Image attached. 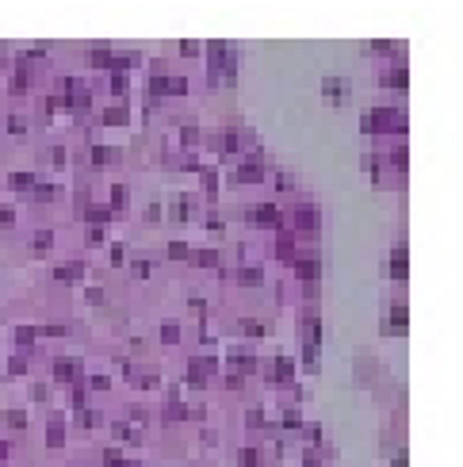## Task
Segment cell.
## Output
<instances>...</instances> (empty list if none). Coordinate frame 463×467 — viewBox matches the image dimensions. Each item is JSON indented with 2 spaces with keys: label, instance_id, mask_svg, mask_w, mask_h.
Returning a JSON list of instances; mask_svg holds the SVG:
<instances>
[{
  "label": "cell",
  "instance_id": "cell-1",
  "mask_svg": "<svg viewBox=\"0 0 463 467\" xmlns=\"http://www.w3.org/2000/svg\"><path fill=\"white\" fill-rule=\"evenodd\" d=\"M364 131L368 134H383V131H406V115L398 107H379V111H368L364 115Z\"/></svg>",
  "mask_w": 463,
  "mask_h": 467
},
{
  "label": "cell",
  "instance_id": "cell-2",
  "mask_svg": "<svg viewBox=\"0 0 463 467\" xmlns=\"http://www.w3.org/2000/svg\"><path fill=\"white\" fill-rule=\"evenodd\" d=\"M149 92H157V96L173 92V96H180V92H188V81H184V77H153V81H149Z\"/></svg>",
  "mask_w": 463,
  "mask_h": 467
},
{
  "label": "cell",
  "instance_id": "cell-3",
  "mask_svg": "<svg viewBox=\"0 0 463 467\" xmlns=\"http://www.w3.org/2000/svg\"><path fill=\"white\" fill-rule=\"evenodd\" d=\"M253 222H261V226H283V219H279V211H276L272 203H264L253 211Z\"/></svg>",
  "mask_w": 463,
  "mask_h": 467
},
{
  "label": "cell",
  "instance_id": "cell-4",
  "mask_svg": "<svg viewBox=\"0 0 463 467\" xmlns=\"http://www.w3.org/2000/svg\"><path fill=\"white\" fill-rule=\"evenodd\" d=\"M295 272H299V280L314 283V280L322 276V264H318V261H299V264H295Z\"/></svg>",
  "mask_w": 463,
  "mask_h": 467
},
{
  "label": "cell",
  "instance_id": "cell-5",
  "mask_svg": "<svg viewBox=\"0 0 463 467\" xmlns=\"http://www.w3.org/2000/svg\"><path fill=\"white\" fill-rule=\"evenodd\" d=\"M261 165H257V161H245V165H241V173H237V180H241V184H257V180H261Z\"/></svg>",
  "mask_w": 463,
  "mask_h": 467
},
{
  "label": "cell",
  "instance_id": "cell-6",
  "mask_svg": "<svg viewBox=\"0 0 463 467\" xmlns=\"http://www.w3.org/2000/svg\"><path fill=\"white\" fill-rule=\"evenodd\" d=\"M295 226H299V230H314V226H318V215H314L310 207H303V211H295Z\"/></svg>",
  "mask_w": 463,
  "mask_h": 467
},
{
  "label": "cell",
  "instance_id": "cell-7",
  "mask_svg": "<svg viewBox=\"0 0 463 467\" xmlns=\"http://www.w3.org/2000/svg\"><path fill=\"white\" fill-rule=\"evenodd\" d=\"M391 276L394 280H406V249L402 245L394 249V257H391Z\"/></svg>",
  "mask_w": 463,
  "mask_h": 467
},
{
  "label": "cell",
  "instance_id": "cell-8",
  "mask_svg": "<svg viewBox=\"0 0 463 467\" xmlns=\"http://www.w3.org/2000/svg\"><path fill=\"white\" fill-rule=\"evenodd\" d=\"M54 276H58L61 283H69V280H81V276H85V264H61Z\"/></svg>",
  "mask_w": 463,
  "mask_h": 467
},
{
  "label": "cell",
  "instance_id": "cell-9",
  "mask_svg": "<svg viewBox=\"0 0 463 467\" xmlns=\"http://www.w3.org/2000/svg\"><path fill=\"white\" fill-rule=\"evenodd\" d=\"M230 364H237L241 372H257V360H253L249 352H241V349H233V352H230Z\"/></svg>",
  "mask_w": 463,
  "mask_h": 467
},
{
  "label": "cell",
  "instance_id": "cell-10",
  "mask_svg": "<svg viewBox=\"0 0 463 467\" xmlns=\"http://www.w3.org/2000/svg\"><path fill=\"white\" fill-rule=\"evenodd\" d=\"M54 375H58L61 383L77 379V364H73V360H58V364H54Z\"/></svg>",
  "mask_w": 463,
  "mask_h": 467
},
{
  "label": "cell",
  "instance_id": "cell-11",
  "mask_svg": "<svg viewBox=\"0 0 463 467\" xmlns=\"http://www.w3.org/2000/svg\"><path fill=\"white\" fill-rule=\"evenodd\" d=\"M276 253H279V257H283V261H287L291 253H295V237H291L287 230H279V241H276Z\"/></svg>",
  "mask_w": 463,
  "mask_h": 467
},
{
  "label": "cell",
  "instance_id": "cell-12",
  "mask_svg": "<svg viewBox=\"0 0 463 467\" xmlns=\"http://www.w3.org/2000/svg\"><path fill=\"white\" fill-rule=\"evenodd\" d=\"M383 85H391V88H406V85H410V73H406V69H391V73L383 77Z\"/></svg>",
  "mask_w": 463,
  "mask_h": 467
},
{
  "label": "cell",
  "instance_id": "cell-13",
  "mask_svg": "<svg viewBox=\"0 0 463 467\" xmlns=\"http://www.w3.org/2000/svg\"><path fill=\"white\" fill-rule=\"evenodd\" d=\"M161 341H165V345H176V341H180V326H176V322H165V326H161Z\"/></svg>",
  "mask_w": 463,
  "mask_h": 467
},
{
  "label": "cell",
  "instance_id": "cell-14",
  "mask_svg": "<svg viewBox=\"0 0 463 467\" xmlns=\"http://www.w3.org/2000/svg\"><path fill=\"white\" fill-rule=\"evenodd\" d=\"M276 379H291V375H295V364H291L287 356H279V360H276V372H272Z\"/></svg>",
  "mask_w": 463,
  "mask_h": 467
},
{
  "label": "cell",
  "instance_id": "cell-15",
  "mask_svg": "<svg viewBox=\"0 0 463 467\" xmlns=\"http://www.w3.org/2000/svg\"><path fill=\"white\" fill-rule=\"evenodd\" d=\"M103 123H111V127L127 123V107H111V111H103Z\"/></svg>",
  "mask_w": 463,
  "mask_h": 467
},
{
  "label": "cell",
  "instance_id": "cell-16",
  "mask_svg": "<svg viewBox=\"0 0 463 467\" xmlns=\"http://www.w3.org/2000/svg\"><path fill=\"white\" fill-rule=\"evenodd\" d=\"M8 184H12V188H19V191H23V188H31L35 180H31V173H12V176H8Z\"/></svg>",
  "mask_w": 463,
  "mask_h": 467
},
{
  "label": "cell",
  "instance_id": "cell-17",
  "mask_svg": "<svg viewBox=\"0 0 463 467\" xmlns=\"http://www.w3.org/2000/svg\"><path fill=\"white\" fill-rule=\"evenodd\" d=\"M237 280L253 287V283H261V268H241V272H237Z\"/></svg>",
  "mask_w": 463,
  "mask_h": 467
},
{
  "label": "cell",
  "instance_id": "cell-18",
  "mask_svg": "<svg viewBox=\"0 0 463 467\" xmlns=\"http://www.w3.org/2000/svg\"><path fill=\"white\" fill-rule=\"evenodd\" d=\"M92 65H111V50H103V46H96V50H92Z\"/></svg>",
  "mask_w": 463,
  "mask_h": 467
},
{
  "label": "cell",
  "instance_id": "cell-19",
  "mask_svg": "<svg viewBox=\"0 0 463 467\" xmlns=\"http://www.w3.org/2000/svg\"><path fill=\"white\" fill-rule=\"evenodd\" d=\"M391 322H394V329H402V326H406V303H394Z\"/></svg>",
  "mask_w": 463,
  "mask_h": 467
},
{
  "label": "cell",
  "instance_id": "cell-20",
  "mask_svg": "<svg viewBox=\"0 0 463 467\" xmlns=\"http://www.w3.org/2000/svg\"><path fill=\"white\" fill-rule=\"evenodd\" d=\"M191 261H195V264H215L218 253H215V249H203V253H191Z\"/></svg>",
  "mask_w": 463,
  "mask_h": 467
},
{
  "label": "cell",
  "instance_id": "cell-21",
  "mask_svg": "<svg viewBox=\"0 0 463 467\" xmlns=\"http://www.w3.org/2000/svg\"><path fill=\"white\" fill-rule=\"evenodd\" d=\"M241 329H245L249 337H264V326H261V322H253V318H245V322H241Z\"/></svg>",
  "mask_w": 463,
  "mask_h": 467
},
{
  "label": "cell",
  "instance_id": "cell-22",
  "mask_svg": "<svg viewBox=\"0 0 463 467\" xmlns=\"http://www.w3.org/2000/svg\"><path fill=\"white\" fill-rule=\"evenodd\" d=\"M15 341H19V345H31V341H35V329H31V326H19V329H15Z\"/></svg>",
  "mask_w": 463,
  "mask_h": 467
},
{
  "label": "cell",
  "instance_id": "cell-23",
  "mask_svg": "<svg viewBox=\"0 0 463 467\" xmlns=\"http://www.w3.org/2000/svg\"><path fill=\"white\" fill-rule=\"evenodd\" d=\"M8 372H12V375H23V372H27V360H23V356H12V360H8Z\"/></svg>",
  "mask_w": 463,
  "mask_h": 467
},
{
  "label": "cell",
  "instance_id": "cell-24",
  "mask_svg": "<svg viewBox=\"0 0 463 467\" xmlns=\"http://www.w3.org/2000/svg\"><path fill=\"white\" fill-rule=\"evenodd\" d=\"M8 425H12V429H23V425H27V414H23V410H12V414H8Z\"/></svg>",
  "mask_w": 463,
  "mask_h": 467
},
{
  "label": "cell",
  "instance_id": "cell-25",
  "mask_svg": "<svg viewBox=\"0 0 463 467\" xmlns=\"http://www.w3.org/2000/svg\"><path fill=\"white\" fill-rule=\"evenodd\" d=\"M50 241H54V234H50V230H39V234H35V249H50Z\"/></svg>",
  "mask_w": 463,
  "mask_h": 467
},
{
  "label": "cell",
  "instance_id": "cell-26",
  "mask_svg": "<svg viewBox=\"0 0 463 467\" xmlns=\"http://www.w3.org/2000/svg\"><path fill=\"white\" fill-rule=\"evenodd\" d=\"M184 414H188V410L180 406L176 398H173V402H169V406H165V418H184Z\"/></svg>",
  "mask_w": 463,
  "mask_h": 467
},
{
  "label": "cell",
  "instance_id": "cell-27",
  "mask_svg": "<svg viewBox=\"0 0 463 467\" xmlns=\"http://www.w3.org/2000/svg\"><path fill=\"white\" fill-rule=\"evenodd\" d=\"M283 425H287V429H299V425H303V418H299L295 410H287V414H283Z\"/></svg>",
  "mask_w": 463,
  "mask_h": 467
},
{
  "label": "cell",
  "instance_id": "cell-28",
  "mask_svg": "<svg viewBox=\"0 0 463 467\" xmlns=\"http://www.w3.org/2000/svg\"><path fill=\"white\" fill-rule=\"evenodd\" d=\"M23 88H27V73H23V69H19V73L12 77V92H23Z\"/></svg>",
  "mask_w": 463,
  "mask_h": 467
},
{
  "label": "cell",
  "instance_id": "cell-29",
  "mask_svg": "<svg viewBox=\"0 0 463 467\" xmlns=\"http://www.w3.org/2000/svg\"><path fill=\"white\" fill-rule=\"evenodd\" d=\"M391 161L402 169V165H406V146H394V149H391Z\"/></svg>",
  "mask_w": 463,
  "mask_h": 467
},
{
  "label": "cell",
  "instance_id": "cell-30",
  "mask_svg": "<svg viewBox=\"0 0 463 467\" xmlns=\"http://www.w3.org/2000/svg\"><path fill=\"white\" fill-rule=\"evenodd\" d=\"M180 138H184V146H195V138H199V131H195V127H184V134H180Z\"/></svg>",
  "mask_w": 463,
  "mask_h": 467
},
{
  "label": "cell",
  "instance_id": "cell-31",
  "mask_svg": "<svg viewBox=\"0 0 463 467\" xmlns=\"http://www.w3.org/2000/svg\"><path fill=\"white\" fill-rule=\"evenodd\" d=\"M169 257H188V245H184V241H173V245H169Z\"/></svg>",
  "mask_w": 463,
  "mask_h": 467
},
{
  "label": "cell",
  "instance_id": "cell-32",
  "mask_svg": "<svg viewBox=\"0 0 463 467\" xmlns=\"http://www.w3.org/2000/svg\"><path fill=\"white\" fill-rule=\"evenodd\" d=\"M46 440H50V448H58V444H61V425H50V437H46Z\"/></svg>",
  "mask_w": 463,
  "mask_h": 467
},
{
  "label": "cell",
  "instance_id": "cell-33",
  "mask_svg": "<svg viewBox=\"0 0 463 467\" xmlns=\"http://www.w3.org/2000/svg\"><path fill=\"white\" fill-rule=\"evenodd\" d=\"M107 157H111V149H103V146H96V149H92V161H96V165H103Z\"/></svg>",
  "mask_w": 463,
  "mask_h": 467
},
{
  "label": "cell",
  "instance_id": "cell-34",
  "mask_svg": "<svg viewBox=\"0 0 463 467\" xmlns=\"http://www.w3.org/2000/svg\"><path fill=\"white\" fill-rule=\"evenodd\" d=\"M39 333H43V337H61V333H65V326H43Z\"/></svg>",
  "mask_w": 463,
  "mask_h": 467
},
{
  "label": "cell",
  "instance_id": "cell-35",
  "mask_svg": "<svg viewBox=\"0 0 463 467\" xmlns=\"http://www.w3.org/2000/svg\"><path fill=\"white\" fill-rule=\"evenodd\" d=\"M8 131H12V134H23V131H27V123H23V119H8Z\"/></svg>",
  "mask_w": 463,
  "mask_h": 467
},
{
  "label": "cell",
  "instance_id": "cell-36",
  "mask_svg": "<svg viewBox=\"0 0 463 467\" xmlns=\"http://www.w3.org/2000/svg\"><path fill=\"white\" fill-rule=\"evenodd\" d=\"M100 421V414H96V410H85V414H81V425H96Z\"/></svg>",
  "mask_w": 463,
  "mask_h": 467
},
{
  "label": "cell",
  "instance_id": "cell-37",
  "mask_svg": "<svg viewBox=\"0 0 463 467\" xmlns=\"http://www.w3.org/2000/svg\"><path fill=\"white\" fill-rule=\"evenodd\" d=\"M35 199H54V188H50V184H43V188H35Z\"/></svg>",
  "mask_w": 463,
  "mask_h": 467
},
{
  "label": "cell",
  "instance_id": "cell-38",
  "mask_svg": "<svg viewBox=\"0 0 463 467\" xmlns=\"http://www.w3.org/2000/svg\"><path fill=\"white\" fill-rule=\"evenodd\" d=\"M111 88H115V92H127V77L115 73V77H111Z\"/></svg>",
  "mask_w": 463,
  "mask_h": 467
},
{
  "label": "cell",
  "instance_id": "cell-39",
  "mask_svg": "<svg viewBox=\"0 0 463 467\" xmlns=\"http://www.w3.org/2000/svg\"><path fill=\"white\" fill-rule=\"evenodd\" d=\"M88 219H92V222H103V219H107V211H103V207H92V211H88Z\"/></svg>",
  "mask_w": 463,
  "mask_h": 467
},
{
  "label": "cell",
  "instance_id": "cell-40",
  "mask_svg": "<svg viewBox=\"0 0 463 467\" xmlns=\"http://www.w3.org/2000/svg\"><path fill=\"white\" fill-rule=\"evenodd\" d=\"M115 437H127V440H134V433H131V425H123V421H119V425H115Z\"/></svg>",
  "mask_w": 463,
  "mask_h": 467
},
{
  "label": "cell",
  "instance_id": "cell-41",
  "mask_svg": "<svg viewBox=\"0 0 463 467\" xmlns=\"http://www.w3.org/2000/svg\"><path fill=\"white\" fill-rule=\"evenodd\" d=\"M123 199H127V191H123V188H111V203L123 207Z\"/></svg>",
  "mask_w": 463,
  "mask_h": 467
},
{
  "label": "cell",
  "instance_id": "cell-42",
  "mask_svg": "<svg viewBox=\"0 0 463 467\" xmlns=\"http://www.w3.org/2000/svg\"><path fill=\"white\" fill-rule=\"evenodd\" d=\"M241 464L253 467V464H257V452H253V448H245V452H241Z\"/></svg>",
  "mask_w": 463,
  "mask_h": 467
},
{
  "label": "cell",
  "instance_id": "cell-43",
  "mask_svg": "<svg viewBox=\"0 0 463 467\" xmlns=\"http://www.w3.org/2000/svg\"><path fill=\"white\" fill-rule=\"evenodd\" d=\"M73 406H77V410L85 406V391H81V387H73Z\"/></svg>",
  "mask_w": 463,
  "mask_h": 467
},
{
  "label": "cell",
  "instance_id": "cell-44",
  "mask_svg": "<svg viewBox=\"0 0 463 467\" xmlns=\"http://www.w3.org/2000/svg\"><path fill=\"white\" fill-rule=\"evenodd\" d=\"M115 460H123V456H119V448H107V452H103V464H115Z\"/></svg>",
  "mask_w": 463,
  "mask_h": 467
},
{
  "label": "cell",
  "instance_id": "cell-45",
  "mask_svg": "<svg viewBox=\"0 0 463 467\" xmlns=\"http://www.w3.org/2000/svg\"><path fill=\"white\" fill-rule=\"evenodd\" d=\"M15 222V211H0V226H12Z\"/></svg>",
  "mask_w": 463,
  "mask_h": 467
},
{
  "label": "cell",
  "instance_id": "cell-46",
  "mask_svg": "<svg viewBox=\"0 0 463 467\" xmlns=\"http://www.w3.org/2000/svg\"><path fill=\"white\" fill-rule=\"evenodd\" d=\"M92 391H107V379H103V375H92Z\"/></svg>",
  "mask_w": 463,
  "mask_h": 467
},
{
  "label": "cell",
  "instance_id": "cell-47",
  "mask_svg": "<svg viewBox=\"0 0 463 467\" xmlns=\"http://www.w3.org/2000/svg\"><path fill=\"white\" fill-rule=\"evenodd\" d=\"M306 467H318V460H314V452H306Z\"/></svg>",
  "mask_w": 463,
  "mask_h": 467
},
{
  "label": "cell",
  "instance_id": "cell-48",
  "mask_svg": "<svg viewBox=\"0 0 463 467\" xmlns=\"http://www.w3.org/2000/svg\"><path fill=\"white\" fill-rule=\"evenodd\" d=\"M111 467H131V464H123V460H115V464H111Z\"/></svg>",
  "mask_w": 463,
  "mask_h": 467
}]
</instances>
